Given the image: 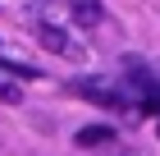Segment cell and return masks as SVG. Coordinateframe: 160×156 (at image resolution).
Wrapping results in <instances>:
<instances>
[{
  "mask_svg": "<svg viewBox=\"0 0 160 156\" xmlns=\"http://www.w3.org/2000/svg\"><path fill=\"white\" fill-rule=\"evenodd\" d=\"M69 92L82 96V101H92V106H101V110H123V92L114 83H105V78H73Z\"/></svg>",
  "mask_w": 160,
  "mask_h": 156,
  "instance_id": "6da1fadb",
  "label": "cell"
},
{
  "mask_svg": "<svg viewBox=\"0 0 160 156\" xmlns=\"http://www.w3.org/2000/svg\"><path fill=\"white\" fill-rule=\"evenodd\" d=\"M37 37H41V46H46L50 55H64V60H82V46H73V37L64 32V28L41 23V28H37Z\"/></svg>",
  "mask_w": 160,
  "mask_h": 156,
  "instance_id": "7a4b0ae2",
  "label": "cell"
},
{
  "mask_svg": "<svg viewBox=\"0 0 160 156\" xmlns=\"http://www.w3.org/2000/svg\"><path fill=\"white\" fill-rule=\"evenodd\" d=\"M114 138V129H105V124H92V129H78V147H105Z\"/></svg>",
  "mask_w": 160,
  "mask_h": 156,
  "instance_id": "3957f363",
  "label": "cell"
},
{
  "mask_svg": "<svg viewBox=\"0 0 160 156\" xmlns=\"http://www.w3.org/2000/svg\"><path fill=\"white\" fill-rule=\"evenodd\" d=\"M73 19L87 23V28H96L101 23V5H96V0H73Z\"/></svg>",
  "mask_w": 160,
  "mask_h": 156,
  "instance_id": "277c9868",
  "label": "cell"
},
{
  "mask_svg": "<svg viewBox=\"0 0 160 156\" xmlns=\"http://www.w3.org/2000/svg\"><path fill=\"white\" fill-rule=\"evenodd\" d=\"M9 78H14V73H9V69L0 73V101H5V106H18V101H23V92H18V87H14V83H9Z\"/></svg>",
  "mask_w": 160,
  "mask_h": 156,
  "instance_id": "5b68a950",
  "label": "cell"
}]
</instances>
